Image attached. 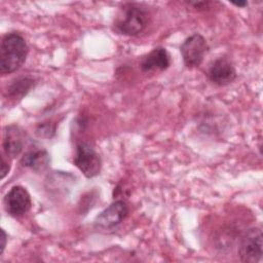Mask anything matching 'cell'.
I'll return each mask as SVG.
<instances>
[{
  "label": "cell",
  "mask_w": 263,
  "mask_h": 263,
  "mask_svg": "<svg viewBox=\"0 0 263 263\" xmlns=\"http://www.w3.org/2000/svg\"><path fill=\"white\" fill-rule=\"evenodd\" d=\"M74 163L87 178H93L100 174L102 160L96 149L86 142L76 145Z\"/></svg>",
  "instance_id": "obj_3"
},
{
  "label": "cell",
  "mask_w": 263,
  "mask_h": 263,
  "mask_svg": "<svg viewBox=\"0 0 263 263\" xmlns=\"http://www.w3.org/2000/svg\"><path fill=\"white\" fill-rule=\"evenodd\" d=\"M25 145V135L16 125H9L4 128L2 147L7 157L17 156Z\"/></svg>",
  "instance_id": "obj_9"
},
{
  "label": "cell",
  "mask_w": 263,
  "mask_h": 263,
  "mask_svg": "<svg viewBox=\"0 0 263 263\" xmlns=\"http://www.w3.org/2000/svg\"><path fill=\"white\" fill-rule=\"evenodd\" d=\"M210 80L220 86L233 82L236 78V71L233 64L227 58H219L209 68Z\"/></svg>",
  "instance_id": "obj_8"
},
{
  "label": "cell",
  "mask_w": 263,
  "mask_h": 263,
  "mask_svg": "<svg viewBox=\"0 0 263 263\" xmlns=\"http://www.w3.org/2000/svg\"><path fill=\"white\" fill-rule=\"evenodd\" d=\"M171 65V57L164 47H156L145 55L140 64L143 72L163 71Z\"/></svg>",
  "instance_id": "obj_10"
},
{
  "label": "cell",
  "mask_w": 263,
  "mask_h": 263,
  "mask_svg": "<svg viewBox=\"0 0 263 263\" xmlns=\"http://www.w3.org/2000/svg\"><path fill=\"white\" fill-rule=\"evenodd\" d=\"M180 50L186 67H198L208 51V43L202 35L195 33L184 40Z\"/></svg>",
  "instance_id": "obj_4"
},
{
  "label": "cell",
  "mask_w": 263,
  "mask_h": 263,
  "mask_svg": "<svg viewBox=\"0 0 263 263\" xmlns=\"http://www.w3.org/2000/svg\"><path fill=\"white\" fill-rule=\"evenodd\" d=\"M262 231L260 228H251L241 237L238 255L242 262L256 263L262 258Z\"/></svg>",
  "instance_id": "obj_5"
},
{
  "label": "cell",
  "mask_w": 263,
  "mask_h": 263,
  "mask_svg": "<svg viewBox=\"0 0 263 263\" xmlns=\"http://www.w3.org/2000/svg\"><path fill=\"white\" fill-rule=\"evenodd\" d=\"M49 154L45 149H35L24 154L21 159L23 166L29 167L35 172L45 170L49 164Z\"/></svg>",
  "instance_id": "obj_11"
},
{
  "label": "cell",
  "mask_w": 263,
  "mask_h": 263,
  "mask_svg": "<svg viewBox=\"0 0 263 263\" xmlns=\"http://www.w3.org/2000/svg\"><path fill=\"white\" fill-rule=\"evenodd\" d=\"M9 170H10V165L8 161H6L5 156L2 155L1 156V179H4V177L8 174Z\"/></svg>",
  "instance_id": "obj_13"
},
{
  "label": "cell",
  "mask_w": 263,
  "mask_h": 263,
  "mask_svg": "<svg viewBox=\"0 0 263 263\" xmlns=\"http://www.w3.org/2000/svg\"><path fill=\"white\" fill-rule=\"evenodd\" d=\"M33 79L30 77H20L14 79L7 87V97L13 100H21L32 87Z\"/></svg>",
  "instance_id": "obj_12"
},
{
  "label": "cell",
  "mask_w": 263,
  "mask_h": 263,
  "mask_svg": "<svg viewBox=\"0 0 263 263\" xmlns=\"http://www.w3.org/2000/svg\"><path fill=\"white\" fill-rule=\"evenodd\" d=\"M231 3L237 7H246L248 5L247 1H238V2H231Z\"/></svg>",
  "instance_id": "obj_16"
},
{
  "label": "cell",
  "mask_w": 263,
  "mask_h": 263,
  "mask_svg": "<svg viewBox=\"0 0 263 263\" xmlns=\"http://www.w3.org/2000/svg\"><path fill=\"white\" fill-rule=\"evenodd\" d=\"M128 214L127 204L123 200H116L102 211L95 220V225L99 228L109 229L117 226Z\"/></svg>",
  "instance_id": "obj_7"
},
{
  "label": "cell",
  "mask_w": 263,
  "mask_h": 263,
  "mask_svg": "<svg viewBox=\"0 0 263 263\" xmlns=\"http://www.w3.org/2000/svg\"><path fill=\"white\" fill-rule=\"evenodd\" d=\"M1 233H2V236H1V240H2V245H1V254L3 253L4 249H5V246H6V233L5 231L2 229L1 230Z\"/></svg>",
  "instance_id": "obj_15"
},
{
  "label": "cell",
  "mask_w": 263,
  "mask_h": 263,
  "mask_svg": "<svg viewBox=\"0 0 263 263\" xmlns=\"http://www.w3.org/2000/svg\"><path fill=\"white\" fill-rule=\"evenodd\" d=\"M148 24V12L137 4H125L115 20L116 30L123 35L135 36L141 33Z\"/></svg>",
  "instance_id": "obj_2"
},
{
  "label": "cell",
  "mask_w": 263,
  "mask_h": 263,
  "mask_svg": "<svg viewBox=\"0 0 263 263\" xmlns=\"http://www.w3.org/2000/svg\"><path fill=\"white\" fill-rule=\"evenodd\" d=\"M32 200L28 190L23 186H13L5 195V211L12 217H21L31 209Z\"/></svg>",
  "instance_id": "obj_6"
},
{
  "label": "cell",
  "mask_w": 263,
  "mask_h": 263,
  "mask_svg": "<svg viewBox=\"0 0 263 263\" xmlns=\"http://www.w3.org/2000/svg\"><path fill=\"white\" fill-rule=\"evenodd\" d=\"M188 3L192 6H194L195 8H203L204 6L206 7V5L209 4V2H205V1H190Z\"/></svg>",
  "instance_id": "obj_14"
},
{
  "label": "cell",
  "mask_w": 263,
  "mask_h": 263,
  "mask_svg": "<svg viewBox=\"0 0 263 263\" xmlns=\"http://www.w3.org/2000/svg\"><path fill=\"white\" fill-rule=\"evenodd\" d=\"M29 47L24 37L17 33L6 34L0 47V72L9 74L18 70L26 61Z\"/></svg>",
  "instance_id": "obj_1"
}]
</instances>
